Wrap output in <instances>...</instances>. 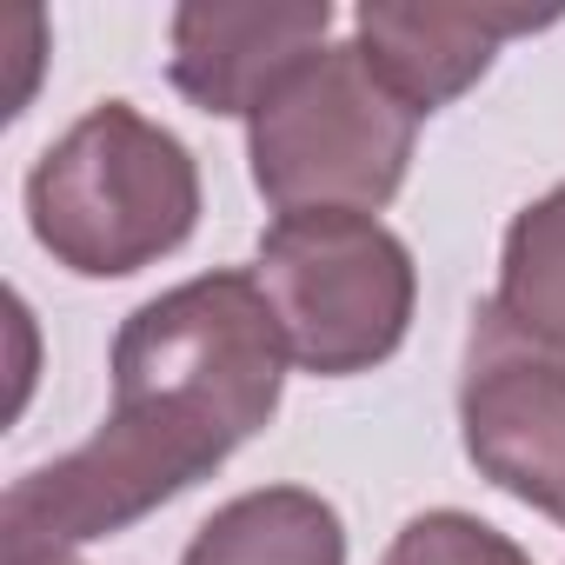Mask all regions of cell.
Wrapping results in <instances>:
<instances>
[{
  "label": "cell",
  "mask_w": 565,
  "mask_h": 565,
  "mask_svg": "<svg viewBox=\"0 0 565 565\" xmlns=\"http://www.w3.org/2000/svg\"><path fill=\"white\" fill-rule=\"evenodd\" d=\"M419 114L366 61L360 41L320 47L246 120L253 193L273 220L294 213H386L413 173Z\"/></svg>",
  "instance_id": "obj_2"
},
{
  "label": "cell",
  "mask_w": 565,
  "mask_h": 565,
  "mask_svg": "<svg viewBox=\"0 0 565 565\" xmlns=\"http://www.w3.org/2000/svg\"><path fill=\"white\" fill-rule=\"evenodd\" d=\"M180 565H347V519L313 486H253L193 525Z\"/></svg>",
  "instance_id": "obj_9"
},
{
  "label": "cell",
  "mask_w": 565,
  "mask_h": 565,
  "mask_svg": "<svg viewBox=\"0 0 565 565\" xmlns=\"http://www.w3.org/2000/svg\"><path fill=\"white\" fill-rule=\"evenodd\" d=\"M253 279L287 333V353L313 380H353L386 366L419 307L413 246L373 213H294L273 220L253 253Z\"/></svg>",
  "instance_id": "obj_4"
},
{
  "label": "cell",
  "mask_w": 565,
  "mask_h": 565,
  "mask_svg": "<svg viewBox=\"0 0 565 565\" xmlns=\"http://www.w3.org/2000/svg\"><path fill=\"white\" fill-rule=\"evenodd\" d=\"M239 446L186 406L167 399H114L107 419L61 459L21 472L0 499V545L8 558L81 552L173 505L200 479H213Z\"/></svg>",
  "instance_id": "obj_5"
},
{
  "label": "cell",
  "mask_w": 565,
  "mask_h": 565,
  "mask_svg": "<svg viewBox=\"0 0 565 565\" xmlns=\"http://www.w3.org/2000/svg\"><path fill=\"white\" fill-rule=\"evenodd\" d=\"M28 226L81 279L147 273L200 226V160L134 100H94L28 167Z\"/></svg>",
  "instance_id": "obj_1"
},
{
  "label": "cell",
  "mask_w": 565,
  "mask_h": 565,
  "mask_svg": "<svg viewBox=\"0 0 565 565\" xmlns=\"http://www.w3.org/2000/svg\"><path fill=\"white\" fill-rule=\"evenodd\" d=\"M459 439L486 486L565 525V360L525 340L492 300L466 327Z\"/></svg>",
  "instance_id": "obj_6"
},
{
  "label": "cell",
  "mask_w": 565,
  "mask_h": 565,
  "mask_svg": "<svg viewBox=\"0 0 565 565\" xmlns=\"http://www.w3.org/2000/svg\"><path fill=\"white\" fill-rule=\"evenodd\" d=\"M492 307L539 347L565 360V180L525 200L499 239Z\"/></svg>",
  "instance_id": "obj_10"
},
{
  "label": "cell",
  "mask_w": 565,
  "mask_h": 565,
  "mask_svg": "<svg viewBox=\"0 0 565 565\" xmlns=\"http://www.w3.org/2000/svg\"><path fill=\"white\" fill-rule=\"evenodd\" d=\"M287 333H279L259 279L239 266L193 273L140 300L114 333V399H167L206 413L233 446L259 439L287 393Z\"/></svg>",
  "instance_id": "obj_3"
},
{
  "label": "cell",
  "mask_w": 565,
  "mask_h": 565,
  "mask_svg": "<svg viewBox=\"0 0 565 565\" xmlns=\"http://www.w3.org/2000/svg\"><path fill=\"white\" fill-rule=\"evenodd\" d=\"M8 565H87V558H74V552H47V558H8Z\"/></svg>",
  "instance_id": "obj_12"
},
{
  "label": "cell",
  "mask_w": 565,
  "mask_h": 565,
  "mask_svg": "<svg viewBox=\"0 0 565 565\" xmlns=\"http://www.w3.org/2000/svg\"><path fill=\"white\" fill-rule=\"evenodd\" d=\"M558 8L532 14V8H439V0H366L353 14V41L366 47V61L393 81V94L426 120L439 107H452L459 94H472L499 47L512 34H539L552 28Z\"/></svg>",
  "instance_id": "obj_8"
},
{
  "label": "cell",
  "mask_w": 565,
  "mask_h": 565,
  "mask_svg": "<svg viewBox=\"0 0 565 565\" xmlns=\"http://www.w3.org/2000/svg\"><path fill=\"white\" fill-rule=\"evenodd\" d=\"M333 47V0H186L167 28V81L220 120H253L259 100Z\"/></svg>",
  "instance_id": "obj_7"
},
{
  "label": "cell",
  "mask_w": 565,
  "mask_h": 565,
  "mask_svg": "<svg viewBox=\"0 0 565 565\" xmlns=\"http://www.w3.org/2000/svg\"><path fill=\"white\" fill-rule=\"evenodd\" d=\"M380 565H532V552L479 512L433 505V512H413L393 532Z\"/></svg>",
  "instance_id": "obj_11"
}]
</instances>
